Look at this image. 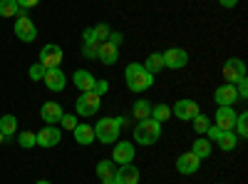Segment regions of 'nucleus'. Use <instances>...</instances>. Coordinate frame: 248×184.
<instances>
[{
  "label": "nucleus",
  "mask_w": 248,
  "mask_h": 184,
  "mask_svg": "<svg viewBox=\"0 0 248 184\" xmlns=\"http://www.w3.org/2000/svg\"><path fill=\"white\" fill-rule=\"evenodd\" d=\"M124 80H127V87L132 92H144L154 85V75L144 70L141 63H129L124 70Z\"/></svg>",
  "instance_id": "nucleus-1"
},
{
  "label": "nucleus",
  "mask_w": 248,
  "mask_h": 184,
  "mask_svg": "<svg viewBox=\"0 0 248 184\" xmlns=\"http://www.w3.org/2000/svg\"><path fill=\"white\" fill-rule=\"evenodd\" d=\"M122 132V117H102L94 125V139L102 145H114Z\"/></svg>",
  "instance_id": "nucleus-2"
},
{
  "label": "nucleus",
  "mask_w": 248,
  "mask_h": 184,
  "mask_svg": "<svg viewBox=\"0 0 248 184\" xmlns=\"http://www.w3.org/2000/svg\"><path fill=\"white\" fill-rule=\"evenodd\" d=\"M159 137H161V125L156 119L147 117V119L137 122V127H134V142L137 145H154V142H159Z\"/></svg>",
  "instance_id": "nucleus-3"
},
{
  "label": "nucleus",
  "mask_w": 248,
  "mask_h": 184,
  "mask_svg": "<svg viewBox=\"0 0 248 184\" xmlns=\"http://www.w3.org/2000/svg\"><path fill=\"white\" fill-rule=\"evenodd\" d=\"M99 107H102V95L97 92H82L75 102V110L82 117H92L94 112H99Z\"/></svg>",
  "instance_id": "nucleus-4"
},
{
  "label": "nucleus",
  "mask_w": 248,
  "mask_h": 184,
  "mask_svg": "<svg viewBox=\"0 0 248 184\" xmlns=\"http://www.w3.org/2000/svg\"><path fill=\"white\" fill-rule=\"evenodd\" d=\"M62 57H65V52H62L60 45H43V50H40V57H37V63L40 65H45L47 70L52 67H60L62 65Z\"/></svg>",
  "instance_id": "nucleus-5"
},
{
  "label": "nucleus",
  "mask_w": 248,
  "mask_h": 184,
  "mask_svg": "<svg viewBox=\"0 0 248 184\" xmlns=\"http://www.w3.org/2000/svg\"><path fill=\"white\" fill-rule=\"evenodd\" d=\"M161 57H164V67H169V70H181L189 65V52L184 48H169L161 52Z\"/></svg>",
  "instance_id": "nucleus-6"
},
{
  "label": "nucleus",
  "mask_w": 248,
  "mask_h": 184,
  "mask_svg": "<svg viewBox=\"0 0 248 184\" xmlns=\"http://www.w3.org/2000/svg\"><path fill=\"white\" fill-rule=\"evenodd\" d=\"M15 37L23 40V43H32V40L37 37V28H35V23L28 15H17V20H15Z\"/></svg>",
  "instance_id": "nucleus-7"
},
{
  "label": "nucleus",
  "mask_w": 248,
  "mask_h": 184,
  "mask_svg": "<svg viewBox=\"0 0 248 184\" xmlns=\"http://www.w3.org/2000/svg\"><path fill=\"white\" fill-rule=\"evenodd\" d=\"M214 102H216L218 107H233L236 102H238V92H236V87H233L231 83L221 85V87L214 92Z\"/></svg>",
  "instance_id": "nucleus-8"
},
{
  "label": "nucleus",
  "mask_w": 248,
  "mask_h": 184,
  "mask_svg": "<svg viewBox=\"0 0 248 184\" xmlns=\"http://www.w3.org/2000/svg\"><path fill=\"white\" fill-rule=\"evenodd\" d=\"M171 115H174L176 119H181V122H189V119H194V115H199V105H196L194 100L184 97V100H179L176 105H174Z\"/></svg>",
  "instance_id": "nucleus-9"
},
{
  "label": "nucleus",
  "mask_w": 248,
  "mask_h": 184,
  "mask_svg": "<svg viewBox=\"0 0 248 184\" xmlns=\"http://www.w3.org/2000/svg\"><path fill=\"white\" fill-rule=\"evenodd\" d=\"M134 159V142H114L112 162L114 165H132Z\"/></svg>",
  "instance_id": "nucleus-10"
},
{
  "label": "nucleus",
  "mask_w": 248,
  "mask_h": 184,
  "mask_svg": "<svg viewBox=\"0 0 248 184\" xmlns=\"http://www.w3.org/2000/svg\"><path fill=\"white\" fill-rule=\"evenodd\" d=\"M246 75V63L241 57H229L226 60V65H223V77H226V83H236L238 77Z\"/></svg>",
  "instance_id": "nucleus-11"
},
{
  "label": "nucleus",
  "mask_w": 248,
  "mask_h": 184,
  "mask_svg": "<svg viewBox=\"0 0 248 184\" xmlns=\"http://www.w3.org/2000/svg\"><path fill=\"white\" fill-rule=\"evenodd\" d=\"M43 83H45V87L50 92H62V90H65V85H67V77H65V72H62L60 67H52V70L45 72Z\"/></svg>",
  "instance_id": "nucleus-12"
},
{
  "label": "nucleus",
  "mask_w": 248,
  "mask_h": 184,
  "mask_svg": "<svg viewBox=\"0 0 248 184\" xmlns=\"http://www.w3.org/2000/svg\"><path fill=\"white\" fill-rule=\"evenodd\" d=\"M199 167H201V159L191 152H184L176 157V172H181V174H196Z\"/></svg>",
  "instance_id": "nucleus-13"
},
{
  "label": "nucleus",
  "mask_w": 248,
  "mask_h": 184,
  "mask_svg": "<svg viewBox=\"0 0 248 184\" xmlns=\"http://www.w3.org/2000/svg\"><path fill=\"white\" fill-rule=\"evenodd\" d=\"M236 117H238V112H236L233 107H218V110H216V122H214V125H218V127L226 130V132H233Z\"/></svg>",
  "instance_id": "nucleus-14"
},
{
  "label": "nucleus",
  "mask_w": 248,
  "mask_h": 184,
  "mask_svg": "<svg viewBox=\"0 0 248 184\" xmlns=\"http://www.w3.org/2000/svg\"><path fill=\"white\" fill-rule=\"evenodd\" d=\"M117 184H139V169L134 165H119L114 172Z\"/></svg>",
  "instance_id": "nucleus-15"
},
{
  "label": "nucleus",
  "mask_w": 248,
  "mask_h": 184,
  "mask_svg": "<svg viewBox=\"0 0 248 184\" xmlns=\"http://www.w3.org/2000/svg\"><path fill=\"white\" fill-rule=\"evenodd\" d=\"M60 139H62V132L55 125H47L45 130L37 132V145L40 147H55V145H60Z\"/></svg>",
  "instance_id": "nucleus-16"
},
{
  "label": "nucleus",
  "mask_w": 248,
  "mask_h": 184,
  "mask_svg": "<svg viewBox=\"0 0 248 184\" xmlns=\"http://www.w3.org/2000/svg\"><path fill=\"white\" fill-rule=\"evenodd\" d=\"M62 115L65 112H62V107L57 105V102H45V105L40 107V117H43L45 125H57Z\"/></svg>",
  "instance_id": "nucleus-17"
},
{
  "label": "nucleus",
  "mask_w": 248,
  "mask_h": 184,
  "mask_svg": "<svg viewBox=\"0 0 248 184\" xmlns=\"http://www.w3.org/2000/svg\"><path fill=\"white\" fill-rule=\"evenodd\" d=\"M97 60H99V63H105V65H114L117 60H119V48L107 40V43H102V45H99Z\"/></svg>",
  "instance_id": "nucleus-18"
},
{
  "label": "nucleus",
  "mask_w": 248,
  "mask_h": 184,
  "mask_svg": "<svg viewBox=\"0 0 248 184\" xmlns=\"http://www.w3.org/2000/svg\"><path fill=\"white\" fill-rule=\"evenodd\" d=\"M75 87H79L82 92H94L97 80H94V75L87 72V70H77V72H75Z\"/></svg>",
  "instance_id": "nucleus-19"
},
{
  "label": "nucleus",
  "mask_w": 248,
  "mask_h": 184,
  "mask_svg": "<svg viewBox=\"0 0 248 184\" xmlns=\"http://www.w3.org/2000/svg\"><path fill=\"white\" fill-rule=\"evenodd\" d=\"M72 134H75L77 145H92L94 142V127H90V125H79L77 122V127L72 130Z\"/></svg>",
  "instance_id": "nucleus-20"
},
{
  "label": "nucleus",
  "mask_w": 248,
  "mask_h": 184,
  "mask_svg": "<svg viewBox=\"0 0 248 184\" xmlns=\"http://www.w3.org/2000/svg\"><path fill=\"white\" fill-rule=\"evenodd\" d=\"M211 152H214L211 139H206V137L194 139V145H191V154H196L199 159H206V157H211Z\"/></svg>",
  "instance_id": "nucleus-21"
},
{
  "label": "nucleus",
  "mask_w": 248,
  "mask_h": 184,
  "mask_svg": "<svg viewBox=\"0 0 248 184\" xmlns=\"http://www.w3.org/2000/svg\"><path fill=\"white\" fill-rule=\"evenodd\" d=\"M0 132H3L5 139L15 137V132H17V117L15 115H3V117H0Z\"/></svg>",
  "instance_id": "nucleus-22"
},
{
  "label": "nucleus",
  "mask_w": 248,
  "mask_h": 184,
  "mask_svg": "<svg viewBox=\"0 0 248 184\" xmlns=\"http://www.w3.org/2000/svg\"><path fill=\"white\" fill-rule=\"evenodd\" d=\"M149 115H152V102H149V100H137L134 105H132V117H134L137 122L147 119Z\"/></svg>",
  "instance_id": "nucleus-23"
},
{
  "label": "nucleus",
  "mask_w": 248,
  "mask_h": 184,
  "mask_svg": "<svg viewBox=\"0 0 248 184\" xmlns=\"http://www.w3.org/2000/svg\"><path fill=\"white\" fill-rule=\"evenodd\" d=\"M216 145H218L223 152H236L238 137H236V132H221V137L216 139Z\"/></svg>",
  "instance_id": "nucleus-24"
},
{
  "label": "nucleus",
  "mask_w": 248,
  "mask_h": 184,
  "mask_svg": "<svg viewBox=\"0 0 248 184\" xmlns=\"http://www.w3.org/2000/svg\"><path fill=\"white\" fill-rule=\"evenodd\" d=\"M144 70L147 72H152V75H156V72H161L164 70V57H161V52H152L147 60H144Z\"/></svg>",
  "instance_id": "nucleus-25"
},
{
  "label": "nucleus",
  "mask_w": 248,
  "mask_h": 184,
  "mask_svg": "<svg viewBox=\"0 0 248 184\" xmlns=\"http://www.w3.org/2000/svg\"><path fill=\"white\" fill-rule=\"evenodd\" d=\"M97 177L102 179V182H105V179H114V172H117V165H114V162L112 159H102L99 162V165H97Z\"/></svg>",
  "instance_id": "nucleus-26"
},
{
  "label": "nucleus",
  "mask_w": 248,
  "mask_h": 184,
  "mask_svg": "<svg viewBox=\"0 0 248 184\" xmlns=\"http://www.w3.org/2000/svg\"><path fill=\"white\" fill-rule=\"evenodd\" d=\"M0 15L3 17H13V15H28L25 10H20V5L15 0H0Z\"/></svg>",
  "instance_id": "nucleus-27"
},
{
  "label": "nucleus",
  "mask_w": 248,
  "mask_h": 184,
  "mask_svg": "<svg viewBox=\"0 0 248 184\" xmlns=\"http://www.w3.org/2000/svg\"><path fill=\"white\" fill-rule=\"evenodd\" d=\"M233 132H236L238 139H246V137H248V112H238L236 125H233Z\"/></svg>",
  "instance_id": "nucleus-28"
},
{
  "label": "nucleus",
  "mask_w": 248,
  "mask_h": 184,
  "mask_svg": "<svg viewBox=\"0 0 248 184\" xmlns=\"http://www.w3.org/2000/svg\"><path fill=\"white\" fill-rule=\"evenodd\" d=\"M17 145L23 147V150L35 147V145H37V132H32V130H28V132H20V134H17Z\"/></svg>",
  "instance_id": "nucleus-29"
},
{
  "label": "nucleus",
  "mask_w": 248,
  "mask_h": 184,
  "mask_svg": "<svg viewBox=\"0 0 248 184\" xmlns=\"http://www.w3.org/2000/svg\"><path fill=\"white\" fill-rule=\"evenodd\" d=\"M149 117H152V119H156L159 125H161V122H167V119L171 117V107H169V105H154Z\"/></svg>",
  "instance_id": "nucleus-30"
},
{
  "label": "nucleus",
  "mask_w": 248,
  "mask_h": 184,
  "mask_svg": "<svg viewBox=\"0 0 248 184\" xmlns=\"http://www.w3.org/2000/svg\"><path fill=\"white\" fill-rule=\"evenodd\" d=\"M92 30H94V37L99 40V43H107V40H109V33H112V28H109L107 23H99V25H94Z\"/></svg>",
  "instance_id": "nucleus-31"
},
{
  "label": "nucleus",
  "mask_w": 248,
  "mask_h": 184,
  "mask_svg": "<svg viewBox=\"0 0 248 184\" xmlns=\"http://www.w3.org/2000/svg\"><path fill=\"white\" fill-rule=\"evenodd\" d=\"M194 132H206V127H209L211 125V119L209 117H206L203 112H199V115H194Z\"/></svg>",
  "instance_id": "nucleus-32"
},
{
  "label": "nucleus",
  "mask_w": 248,
  "mask_h": 184,
  "mask_svg": "<svg viewBox=\"0 0 248 184\" xmlns=\"http://www.w3.org/2000/svg\"><path fill=\"white\" fill-rule=\"evenodd\" d=\"M60 127H62V130H67V132H72V130L77 127V117L70 115V112H65V115L60 117Z\"/></svg>",
  "instance_id": "nucleus-33"
},
{
  "label": "nucleus",
  "mask_w": 248,
  "mask_h": 184,
  "mask_svg": "<svg viewBox=\"0 0 248 184\" xmlns=\"http://www.w3.org/2000/svg\"><path fill=\"white\" fill-rule=\"evenodd\" d=\"M45 72H47V67H45V65H40V63H32V65H30V70H28L30 80H35V83H37V80H43V77H45Z\"/></svg>",
  "instance_id": "nucleus-34"
},
{
  "label": "nucleus",
  "mask_w": 248,
  "mask_h": 184,
  "mask_svg": "<svg viewBox=\"0 0 248 184\" xmlns=\"http://www.w3.org/2000/svg\"><path fill=\"white\" fill-rule=\"evenodd\" d=\"M233 87H236V92H238V100H246V97H248V77H246V75L238 77L236 83H233Z\"/></svg>",
  "instance_id": "nucleus-35"
},
{
  "label": "nucleus",
  "mask_w": 248,
  "mask_h": 184,
  "mask_svg": "<svg viewBox=\"0 0 248 184\" xmlns=\"http://www.w3.org/2000/svg\"><path fill=\"white\" fill-rule=\"evenodd\" d=\"M221 132H226V130H221L218 125H209V127H206V132H203V134H206V139H214V142H216V139L221 137Z\"/></svg>",
  "instance_id": "nucleus-36"
},
{
  "label": "nucleus",
  "mask_w": 248,
  "mask_h": 184,
  "mask_svg": "<svg viewBox=\"0 0 248 184\" xmlns=\"http://www.w3.org/2000/svg\"><path fill=\"white\" fill-rule=\"evenodd\" d=\"M102 45V43H99ZM99 45H82V55H85L87 60H94L97 52H99Z\"/></svg>",
  "instance_id": "nucleus-37"
},
{
  "label": "nucleus",
  "mask_w": 248,
  "mask_h": 184,
  "mask_svg": "<svg viewBox=\"0 0 248 184\" xmlns=\"http://www.w3.org/2000/svg\"><path fill=\"white\" fill-rule=\"evenodd\" d=\"M82 40H85V45H99V40L94 37V30L87 28L85 33H82Z\"/></svg>",
  "instance_id": "nucleus-38"
},
{
  "label": "nucleus",
  "mask_w": 248,
  "mask_h": 184,
  "mask_svg": "<svg viewBox=\"0 0 248 184\" xmlns=\"http://www.w3.org/2000/svg\"><path fill=\"white\" fill-rule=\"evenodd\" d=\"M15 3L20 5V10H30V8H35L40 0H15Z\"/></svg>",
  "instance_id": "nucleus-39"
},
{
  "label": "nucleus",
  "mask_w": 248,
  "mask_h": 184,
  "mask_svg": "<svg viewBox=\"0 0 248 184\" xmlns=\"http://www.w3.org/2000/svg\"><path fill=\"white\" fill-rule=\"evenodd\" d=\"M109 43H114V45L119 48V45L124 43V35H122V33H114V30H112V33H109Z\"/></svg>",
  "instance_id": "nucleus-40"
},
{
  "label": "nucleus",
  "mask_w": 248,
  "mask_h": 184,
  "mask_svg": "<svg viewBox=\"0 0 248 184\" xmlns=\"http://www.w3.org/2000/svg\"><path fill=\"white\" fill-rule=\"evenodd\" d=\"M218 3H221L223 8H236V5H238V0H218Z\"/></svg>",
  "instance_id": "nucleus-41"
},
{
  "label": "nucleus",
  "mask_w": 248,
  "mask_h": 184,
  "mask_svg": "<svg viewBox=\"0 0 248 184\" xmlns=\"http://www.w3.org/2000/svg\"><path fill=\"white\" fill-rule=\"evenodd\" d=\"M102 184H117L114 179H105V182H102Z\"/></svg>",
  "instance_id": "nucleus-42"
},
{
  "label": "nucleus",
  "mask_w": 248,
  "mask_h": 184,
  "mask_svg": "<svg viewBox=\"0 0 248 184\" xmlns=\"http://www.w3.org/2000/svg\"><path fill=\"white\" fill-rule=\"evenodd\" d=\"M37 184H52V182H47V179H40Z\"/></svg>",
  "instance_id": "nucleus-43"
},
{
  "label": "nucleus",
  "mask_w": 248,
  "mask_h": 184,
  "mask_svg": "<svg viewBox=\"0 0 248 184\" xmlns=\"http://www.w3.org/2000/svg\"><path fill=\"white\" fill-rule=\"evenodd\" d=\"M3 142H5V137H3V132H0V145H3Z\"/></svg>",
  "instance_id": "nucleus-44"
},
{
  "label": "nucleus",
  "mask_w": 248,
  "mask_h": 184,
  "mask_svg": "<svg viewBox=\"0 0 248 184\" xmlns=\"http://www.w3.org/2000/svg\"><path fill=\"white\" fill-rule=\"evenodd\" d=\"M218 184H223V182H218Z\"/></svg>",
  "instance_id": "nucleus-45"
}]
</instances>
